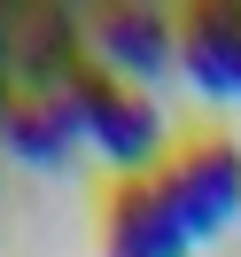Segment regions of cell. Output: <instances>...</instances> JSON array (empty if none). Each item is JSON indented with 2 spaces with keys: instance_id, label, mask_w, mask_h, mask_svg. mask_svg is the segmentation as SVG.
I'll return each mask as SVG.
<instances>
[{
  "instance_id": "1",
  "label": "cell",
  "mask_w": 241,
  "mask_h": 257,
  "mask_svg": "<svg viewBox=\"0 0 241 257\" xmlns=\"http://www.w3.org/2000/svg\"><path fill=\"white\" fill-rule=\"evenodd\" d=\"M70 117H78L86 148H94L101 164H117V179H156L163 164H171V125H163V109L148 94H132V86H117L101 63H86L78 78L63 86Z\"/></svg>"
},
{
  "instance_id": "2",
  "label": "cell",
  "mask_w": 241,
  "mask_h": 257,
  "mask_svg": "<svg viewBox=\"0 0 241 257\" xmlns=\"http://www.w3.org/2000/svg\"><path fill=\"white\" fill-rule=\"evenodd\" d=\"M156 187L171 195V210H179V226H187L194 241H218L225 226L241 218V148L233 141H179L171 148V164L156 172Z\"/></svg>"
},
{
  "instance_id": "3",
  "label": "cell",
  "mask_w": 241,
  "mask_h": 257,
  "mask_svg": "<svg viewBox=\"0 0 241 257\" xmlns=\"http://www.w3.org/2000/svg\"><path fill=\"white\" fill-rule=\"evenodd\" d=\"M86 39H94V63L132 94H148L163 70H179V24L163 8H148V0H109L86 24Z\"/></svg>"
},
{
  "instance_id": "4",
  "label": "cell",
  "mask_w": 241,
  "mask_h": 257,
  "mask_svg": "<svg viewBox=\"0 0 241 257\" xmlns=\"http://www.w3.org/2000/svg\"><path fill=\"white\" fill-rule=\"evenodd\" d=\"M179 78L202 101H241V0H194L179 16Z\"/></svg>"
},
{
  "instance_id": "5",
  "label": "cell",
  "mask_w": 241,
  "mask_h": 257,
  "mask_svg": "<svg viewBox=\"0 0 241 257\" xmlns=\"http://www.w3.org/2000/svg\"><path fill=\"white\" fill-rule=\"evenodd\" d=\"M101 249H117V257H194V234L179 226L171 195L156 179H117L101 195Z\"/></svg>"
},
{
  "instance_id": "6",
  "label": "cell",
  "mask_w": 241,
  "mask_h": 257,
  "mask_svg": "<svg viewBox=\"0 0 241 257\" xmlns=\"http://www.w3.org/2000/svg\"><path fill=\"white\" fill-rule=\"evenodd\" d=\"M0 141H8L16 164H32V172H63L86 133H78V117H70L63 94H16L8 117H0Z\"/></svg>"
},
{
  "instance_id": "7",
  "label": "cell",
  "mask_w": 241,
  "mask_h": 257,
  "mask_svg": "<svg viewBox=\"0 0 241 257\" xmlns=\"http://www.w3.org/2000/svg\"><path fill=\"white\" fill-rule=\"evenodd\" d=\"M0 117H8V101H0Z\"/></svg>"
}]
</instances>
